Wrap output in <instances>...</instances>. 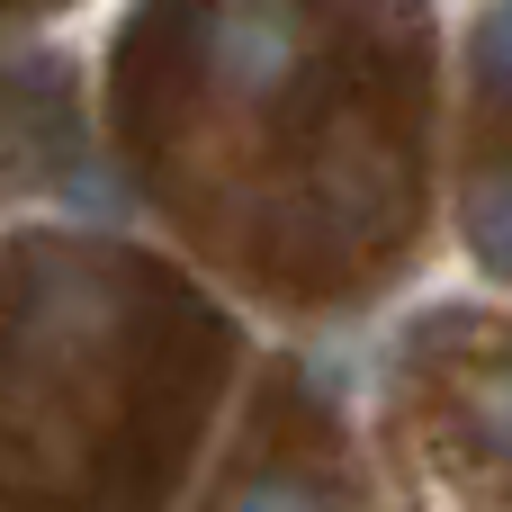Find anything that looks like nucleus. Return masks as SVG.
Listing matches in <instances>:
<instances>
[{
  "mask_svg": "<svg viewBox=\"0 0 512 512\" xmlns=\"http://www.w3.org/2000/svg\"><path fill=\"white\" fill-rule=\"evenodd\" d=\"M243 512H315V504H306L297 486H261V495H252V504H243Z\"/></svg>",
  "mask_w": 512,
  "mask_h": 512,
  "instance_id": "nucleus-1",
  "label": "nucleus"
}]
</instances>
